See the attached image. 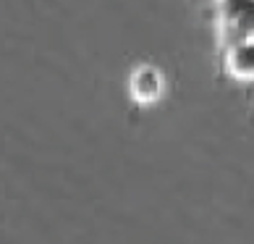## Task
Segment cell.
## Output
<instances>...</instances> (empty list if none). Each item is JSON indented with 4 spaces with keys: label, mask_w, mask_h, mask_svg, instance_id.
<instances>
[{
    "label": "cell",
    "mask_w": 254,
    "mask_h": 244,
    "mask_svg": "<svg viewBox=\"0 0 254 244\" xmlns=\"http://www.w3.org/2000/svg\"><path fill=\"white\" fill-rule=\"evenodd\" d=\"M165 92V77L155 63H139L128 77V97L136 108L157 102Z\"/></svg>",
    "instance_id": "cell-1"
},
{
    "label": "cell",
    "mask_w": 254,
    "mask_h": 244,
    "mask_svg": "<svg viewBox=\"0 0 254 244\" xmlns=\"http://www.w3.org/2000/svg\"><path fill=\"white\" fill-rule=\"evenodd\" d=\"M220 69L231 79H239L244 84H254V40L239 42L220 55Z\"/></svg>",
    "instance_id": "cell-2"
},
{
    "label": "cell",
    "mask_w": 254,
    "mask_h": 244,
    "mask_svg": "<svg viewBox=\"0 0 254 244\" xmlns=\"http://www.w3.org/2000/svg\"><path fill=\"white\" fill-rule=\"evenodd\" d=\"M241 5H244V0H215L212 16H215V24H218V29L233 24V18L239 16Z\"/></svg>",
    "instance_id": "cell-3"
},
{
    "label": "cell",
    "mask_w": 254,
    "mask_h": 244,
    "mask_svg": "<svg viewBox=\"0 0 254 244\" xmlns=\"http://www.w3.org/2000/svg\"><path fill=\"white\" fill-rule=\"evenodd\" d=\"M252 121H254V105H252Z\"/></svg>",
    "instance_id": "cell-4"
}]
</instances>
